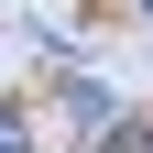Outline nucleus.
<instances>
[{
    "label": "nucleus",
    "mask_w": 153,
    "mask_h": 153,
    "mask_svg": "<svg viewBox=\"0 0 153 153\" xmlns=\"http://www.w3.org/2000/svg\"><path fill=\"white\" fill-rule=\"evenodd\" d=\"M0 153H33V131H22V109H0Z\"/></svg>",
    "instance_id": "obj_1"
},
{
    "label": "nucleus",
    "mask_w": 153,
    "mask_h": 153,
    "mask_svg": "<svg viewBox=\"0 0 153 153\" xmlns=\"http://www.w3.org/2000/svg\"><path fill=\"white\" fill-rule=\"evenodd\" d=\"M142 11H153V0H142Z\"/></svg>",
    "instance_id": "obj_2"
}]
</instances>
